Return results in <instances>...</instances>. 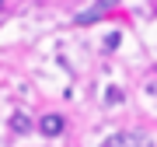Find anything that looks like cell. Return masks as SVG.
Here are the masks:
<instances>
[{
	"label": "cell",
	"instance_id": "6da1fadb",
	"mask_svg": "<svg viewBox=\"0 0 157 147\" xmlns=\"http://www.w3.org/2000/svg\"><path fill=\"white\" fill-rule=\"evenodd\" d=\"M105 147H154V140L147 133H112Z\"/></svg>",
	"mask_w": 157,
	"mask_h": 147
},
{
	"label": "cell",
	"instance_id": "7a4b0ae2",
	"mask_svg": "<svg viewBox=\"0 0 157 147\" xmlns=\"http://www.w3.org/2000/svg\"><path fill=\"white\" fill-rule=\"evenodd\" d=\"M63 130H67V119L56 116V112H49V116L39 119V133H42V137H59Z\"/></svg>",
	"mask_w": 157,
	"mask_h": 147
},
{
	"label": "cell",
	"instance_id": "3957f363",
	"mask_svg": "<svg viewBox=\"0 0 157 147\" xmlns=\"http://www.w3.org/2000/svg\"><path fill=\"white\" fill-rule=\"evenodd\" d=\"M112 7H115V0H101V4H94V7H91V11L77 14V18H73V21H77V25H91V21H98V18H105L108 11H112Z\"/></svg>",
	"mask_w": 157,
	"mask_h": 147
},
{
	"label": "cell",
	"instance_id": "277c9868",
	"mask_svg": "<svg viewBox=\"0 0 157 147\" xmlns=\"http://www.w3.org/2000/svg\"><path fill=\"white\" fill-rule=\"evenodd\" d=\"M11 130H14V133H28V130H32V119L25 116V112H14V116H11Z\"/></svg>",
	"mask_w": 157,
	"mask_h": 147
},
{
	"label": "cell",
	"instance_id": "5b68a950",
	"mask_svg": "<svg viewBox=\"0 0 157 147\" xmlns=\"http://www.w3.org/2000/svg\"><path fill=\"white\" fill-rule=\"evenodd\" d=\"M0 4H4V0H0Z\"/></svg>",
	"mask_w": 157,
	"mask_h": 147
}]
</instances>
